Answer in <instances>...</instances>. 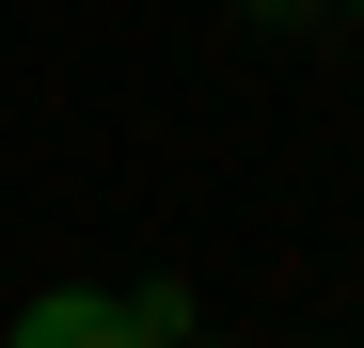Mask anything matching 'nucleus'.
I'll return each mask as SVG.
<instances>
[{"label":"nucleus","instance_id":"f257e3e1","mask_svg":"<svg viewBox=\"0 0 364 348\" xmlns=\"http://www.w3.org/2000/svg\"><path fill=\"white\" fill-rule=\"evenodd\" d=\"M16 348H127V285H48V301H16Z\"/></svg>","mask_w":364,"mask_h":348},{"label":"nucleus","instance_id":"f03ea898","mask_svg":"<svg viewBox=\"0 0 364 348\" xmlns=\"http://www.w3.org/2000/svg\"><path fill=\"white\" fill-rule=\"evenodd\" d=\"M237 16H254V32H301V16H317V0H237Z\"/></svg>","mask_w":364,"mask_h":348},{"label":"nucleus","instance_id":"7ed1b4c3","mask_svg":"<svg viewBox=\"0 0 364 348\" xmlns=\"http://www.w3.org/2000/svg\"><path fill=\"white\" fill-rule=\"evenodd\" d=\"M348 16H364V0H348Z\"/></svg>","mask_w":364,"mask_h":348}]
</instances>
